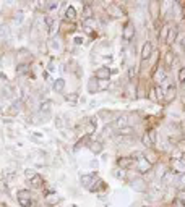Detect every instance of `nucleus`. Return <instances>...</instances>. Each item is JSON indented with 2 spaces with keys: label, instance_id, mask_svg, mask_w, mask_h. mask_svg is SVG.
<instances>
[{
  "label": "nucleus",
  "instance_id": "9b49d317",
  "mask_svg": "<svg viewBox=\"0 0 185 207\" xmlns=\"http://www.w3.org/2000/svg\"><path fill=\"white\" fill-rule=\"evenodd\" d=\"M88 92L89 94H94V92H99V86H98V79H91V81L88 83Z\"/></svg>",
  "mask_w": 185,
  "mask_h": 207
},
{
  "label": "nucleus",
  "instance_id": "bb28decb",
  "mask_svg": "<svg viewBox=\"0 0 185 207\" xmlns=\"http://www.w3.org/2000/svg\"><path fill=\"white\" fill-rule=\"evenodd\" d=\"M49 109H50V102H42L41 112H49Z\"/></svg>",
  "mask_w": 185,
  "mask_h": 207
},
{
  "label": "nucleus",
  "instance_id": "c756f323",
  "mask_svg": "<svg viewBox=\"0 0 185 207\" xmlns=\"http://www.w3.org/2000/svg\"><path fill=\"white\" fill-rule=\"evenodd\" d=\"M84 16H86V18H89V16H91V10H89V7H86V8H84Z\"/></svg>",
  "mask_w": 185,
  "mask_h": 207
},
{
  "label": "nucleus",
  "instance_id": "9d476101",
  "mask_svg": "<svg viewBox=\"0 0 185 207\" xmlns=\"http://www.w3.org/2000/svg\"><path fill=\"white\" fill-rule=\"evenodd\" d=\"M63 87H65V79L63 78H59V79H55V81H54V91L55 92H62V91H63Z\"/></svg>",
  "mask_w": 185,
  "mask_h": 207
},
{
  "label": "nucleus",
  "instance_id": "423d86ee",
  "mask_svg": "<svg viewBox=\"0 0 185 207\" xmlns=\"http://www.w3.org/2000/svg\"><path fill=\"white\" fill-rule=\"evenodd\" d=\"M151 54H153V44H151L149 41H146L143 44V49H141V58L148 60L151 57Z\"/></svg>",
  "mask_w": 185,
  "mask_h": 207
},
{
  "label": "nucleus",
  "instance_id": "a211bd4d",
  "mask_svg": "<svg viewBox=\"0 0 185 207\" xmlns=\"http://www.w3.org/2000/svg\"><path fill=\"white\" fill-rule=\"evenodd\" d=\"M31 185L34 186V188H39V186L42 185V178L36 175V176H34V178H33V180H31Z\"/></svg>",
  "mask_w": 185,
  "mask_h": 207
},
{
  "label": "nucleus",
  "instance_id": "b1692460",
  "mask_svg": "<svg viewBox=\"0 0 185 207\" xmlns=\"http://www.w3.org/2000/svg\"><path fill=\"white\" fill-rule=\"evenodd\" d=\"M154 92H156V99H159V100H163V99H164V94H163V89H161V87L154 89Z\"/></svg>",
  "mask_w": 185,
  "mask_h": 207
},
{
  "label": "nucleus",
  "instance_id": "aec40b11",
  "mask_svg": "<svg viewBox=\"0 0 185 207\" xmlns=\"http://www.w3.org/2000/svg\"><path fill=\"white\" fill-rule=\"evenodd\" d=\"M23 16H25V15H23V12H21V10H18V12H16V15H15V23H16V25H20V23L23 21Z\"/></svg>",
  "mask_w": 185,
  "mask_h": 207
},
{
  "label": "nucleus",
  "instance_id": "c9c22d12",
  "mask_svg": "<svg viewBox=\"0 0 185 207\" xmlns=\"http://www.w3.org/2000/svg\"><path fill=\"white\" fill-rule=\"evenodd\" d=\"M145 207H148V205H145Z\"/></svg>",
  "mask_w": 185,
  "mask_h": 207
},
{
  "label": "nucleus",
  "instance_id": "393cba45",
  "mask_svg": "<svg viewBox=\"0 0 185 207\" xmlns=\"http://www.w3.org/2000/svg\"><path fill=\"white\" fill-rule=\"evenodd\" d=\"M177 185H179V186H185V173H183V175H179V176H177Z\"/></svg>",
  "mask_w": 185,
  "mask_h": 207
},
{
  "label": "nucleus",
  "instance_id": "7c9ffc66",
  "mask_svg": "<svg viewBox=\"0 0 185 207\" xmlns=\"http://www.w3.org/2000/svg\"><path fill=\"white\" fill-rule=\"evenodd\" d=\"M179 149L185 152V141H180V143H179Z\"/></svg>",
  "mask_w": 185,
  "mask_h": 207
},
{
  "label": "nucleus",
  "instance_id": "ddd939ff",
  "mask_svg": "<svg viewBox=\"0 0 185 207\" xmlns=\"http://www.w3.org/2000/svg\"><path fill=\"white\" fill-rule=\"evenodd\" d=\"M89 147H91V150L94 154H99L102 150V143H99V141H94L93 144H89Z\"/></svg>",
  "mask_w": 185,
  "mask_h": 207
},
{
  "label": "nucleus",
  "instance_id": "cd10ccee",
  "mask_svg": "<svg viewBox=\"0 0 185 207\" xmlns=\"http://www.w3.org/2000/svg\"><path fill=\"white\" fill-rule=\"evenodd\" d=\"M179 81L180 83H185V68H182L179 71Z\"/></svg>",
  "mask_w": 185,
  "mask_h": 207
},
{
  "label": "nucleus",
  "instance_id": "1a4fd4ad",
  "mask_svg": "<svg viewBox=\"0 0 185 207\" xmlns=\"http://www.w3.org/2000/svg\"><path fill=\"white\" fill-rule=\"evenodd\" d=\"M107 13H109L111 16H115V18H117V16L122 15V8L118 7L117 3H111V5L107 7Z\"/></svg>",
  "mask_w": 185,
  "mask_h": 207
},
{
  "label": "nucleus",
  "instance_id": "f704fd0d",
  "mask_svg": "<svg viewBox=\"0 0 185 207\" xmlns=\"http://www.w3.org/2000/svg\"><path fill=\"white\" fill-rule=\"evenodd\" d=\"M183 50H185V42H183Z\"/></svg>",
  "mask_w": 185,
  "mask_h": 207
},
{
  "label": "nucleus",
  "instance_id": "a878e982",
  "mask_svg": "<svg viewBox=\"0 0 185 207\" xmlns=\"http://www.w3.org/2000/svg\"><path fill=\"white\" fill-rule=\"evenodd\" d=\"M55 126H57V128H59V130H62V128H63V121H62V118H60V117H55Z\"/></svg>",
  "mask_w": 185,
  "mask_h": 207
},
{
  "label": "nucleus",
  "instance_id": "0eeeda50",
  "mask_svg": "<svg viewBox=\"0 0 185 207\" xmlns=\"http://www.w3.org/2000/svg\"><path fill=\"white\" fill-rule=\"evenodd\" d=\"M136 165H138V170L141 172V173H148L149 170H151V162L148 160V159H138V163H136Z\"/></svg>",
  "mask_w": 185,
  "mask_h": 207
},
{
  "label": "nucleus",
  "instance_id": "f257e3e1",
  "mask_svg": "<svg viewBox=\"0 0 185 207\" xmlns=\"http://www.w3.org/2000/svg\"><path fill=\"white\" fill-rule=\"evenodd\" d=\"M122 36H123V39H125V41H132V39H133V36H135V25L132 21H128L125 26H123Z\"/></svg>",
  "mask_w": 185,
  "mask_h": 207
},
{
  "label": "nucleus",
  "instance_id": "72a5a7b5",
  "mask_svg": "<svg viewBox=\"0 0 185 207\" xmlns=\"http://www.w3.org/2000/svg\"><path fill=\"white\" fill-rule=\"evenodd\" d=\"M91 167H94V170H96V168H98V162H96V160L91 162Z\"/></svg>",
  "mask_w": 185,
  "mask_h": 207
},
{
  "label": "nucleus",
  "instance_id": "6ab92c4d",
  "mask_svg": "<svg viewBox=\"0 0 185 207\" xmlns=\"http://www.w3.org/2000/svg\"><path fill=\"white\" fill-rule=\"evenodd\" d=\"M47 202H49V204H57V202H60V197H59V196H50V194H47Z\"/></svg>",
  "mask_w": 185,
  "mask_h": 207
},
{
  "label": "nucleus",
  "instance_id": "f3484780",
  "mask_svg": "<svg viewBox=\"0 0 185 207\" xmlns=\"http://www.w3.org/2000/svg\"><path fill=\"white\" fill-rule=\"evenodd\" d=\"M65 99H67V100H68V102L73 105V104H77V100H78V94H77V92L67 94V96H65Z\"/></svg>",
  "mask_w": 185,
  "mask_h": 207
},
{
  "label": "nucleus",
  "instance_id": "dca6fc26",
  "mask_svg": "<svg viewBox=\"0 0 185 207\" xmlns=\"http://www.w3.org/2000/svg\"><path fill=\"white\" fill-rule=\"evenodd\" d=\"M174 165H175L177 170H185V160H183V159H175Z\"/></svg>",
  "mask_w": 185,
  "mask_h": 207
},
{
  "label": "nucleus",
  "instance_id": "5701e85b",
  "mask_svg": "<svg viewBox=\"0 0 185 207\" xmlns=\"http://www.w3.org/2000/svg\"><path fill=\"white\" fill-rule=\"evenodd\" d=\"M141 141H143V144L146 146V147H151V146H153V143H151V141H149V136H148V134H145V136H143V139H141Z\"/></svg>",
  "mask_w": 185,
  "mask_h": 207
},
{
  "label": "nucleus",
  "instance_id": "6e6552de",
  "mask_svg": "<svg viewBox=\"0 0 185 207\" xmlns=\"http://www.w3.org/2000/svg\"><path fill=\"white\" fill-rule=\"evenodd\" d=\"M132 163H133V159H132V157H120V159H117V165H118V168H122V170H127Z\"/></svg>",
  "mask_w": 185,
  "mask_h": 207
},
{
  "label": "nucleus",
  "instance_id": "7ed1b4c3",
  "mask_svg": "<svg viewBox=\"0 0 185 207\" xmlns=\"http://www.w3.org/2000/svg\"><path fill=\"white\" fill-rule=\"evenodd\" d=\"M111 70H109L107 67H101V68H98V71H96V79H99V81H107L109 78H111Z\"/></svg>",
  "mask_w": 185,
  "mask_h": 207
},
{
  "label": "nucleus",
  "instance_id": "412c9836",
  "mask_svg": "<svg viewBox=\"0 0 185 207\" xmlns=\"http://www.w3.org/2000/svg\"><path fill=\"white\" fill-rule=\"evenodd\" d=\"M67 16H68V18H72V20H73L75 16H77V12H75V8H73V7H68V8H67Z\"/></svg>",
  "mask_w": 185,
  "mask_h": 207
},
{
  "label": "nucleus",
  "instance_id": "2f4dec72",
  "mask_svg": "<svg viewBox=\"0 0 185 207\" xmlns=\"http://www.w3.org/2000/svg\"><path fill=\"white\" fill-rule=\"evenodd\" d=\"M75 44H83V37H75Z\"/></svg>",
  "mask_w": 185,
  "mask_h": 207
},
{
  "label": "nucleus",
  "instance_id": "f8f14e48",
  "mask_svg": "<svg viewBox=\"0 0 185 207\" xmlns=\"http://www.w3.org/2000/svg\"><path fill=\"white\" fill-rule=\"evenodd\" d=\"M158 12H159V3L158 2H149V13L153 15V18H156L158 16Z\"/></svg>",
  "mask_w": 185,
  "mask_h": 207
},
{
  "label": "nucleus",
  "instance_id": "39448f33",
  "mask_svg": "<svg viewBox=\"0 0 185 207\" xmlns=\"http://www.w3.org/2000/svg\"><path fill=\"white\" fill-rule=\"evenodd\" d=\"M130 188L136 192H145L146 191V183L143 180H133V181H130Z\"/></svg>",
  "mask_w": 185,
  "mask_h": 207
},
{
  "label": "nucleus",
  "instance_id": "20e7f679",
  "mask_svg": "<svg viewBox=\"0 0 185 207\" xmlns=\"http://www.w3.org/2000/svg\"><path fill=\"white\" fill-rule=\"evenodd\" d=\"M18 202L23 205V207H29L31 205V199H29V191H20L18 192Z\"/></svg>",
  "mask_w": 185,
  "mask_h": 207
},
{
  "label": "nucleus",
  "instance_id": "2eb2a0df",
  "mask_svg": "<svg viewBox=\"0 0 185 207\" xmlns=\"http://www.w3.org/2000/svg\"><path fill=\"white\" fill-rule=\"evenodd\" d=\"M175 36H177V31H175V29H169L167 31V37H166V39H167V44H172V42L175 41Z\"/></svg>",
  "mask_w": 185,
  "mask_h": 207
},
{
  "label": "nucleus",
  "instance_id": "4be33fe9",
  "mask_svg": "<svg viewBox=\"0 0 185 207\" xmlns=\"http://www.w3.org/2000/svg\"><path fill=\"white\" fill-rule=\"evenodd\" d=\"M172 60H174V54L172 52H167V55H166V65H172Z\"/></svg>",
  "mask_w": 185,
  "mask_h": 207
},
{
  "label": "nucleus",
  "instance_id": "473e14b6",
  "mask_svg": "<svg viewBox=\"0 0 185 207\" xmlns=\"http://www.w3.org/2000/svg\"><path fill=\"white\" fill-rule=\"evenodd\" d=\"M47 7H49L50 10H52V8H57V3H49V5H47Z\"/></svg>",
  "mask_w": 185,
  "mask_h": 207
},
{
  "label": "nucleus",
  "instance_id": "c85d7f7f",
  "mask_svg": "<svg viewBox=\"0 0 185 207\" xmlns=\"http://www.w3.org/2000/svg\"><path fill=\"white\" fill-rule=\"evenodd\" d=\"M25 175H26V178H34V176H36L33 170H25Z\"/></svg>",
  "mask_w": 185,
  "mask_h": 207
},
{
  "label": "nucleus",
  "instance_id": "4468645a",
  "mask_svg": "<svg viewBox=\"0 0 185 207\" xmlns=\"http://www.w3.org/2000/svg\"><path fill=\"white\" fill-rule=\"evenodd\" d=\"M166 97H167V99H174V97H175V86H174V84H169V86H167Z\"/></svg>",
  "mask_w": 185,
  "mask_h": 207
},
{
  "label": "nucleus",
  "instance_id": "f03ea898",
  "mask_svg": "<svg viewBox=\"0 0 185 207\" xmlns=\"http://www.w3.org/2000/svg\"><path fill=\"white\" fill-rule=\"evenodd\" d=\"M80 180H81V185H83L84 188H88L89 191H91L93 188H94V183L99 181V180H96V178H94L93 175H83L81 178H80Z\"/></svg>",
  "mask_w": 185,
  "mask_h": 207
}]
</instances>
